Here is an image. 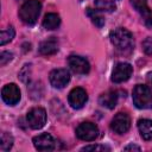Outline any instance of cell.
Returning <instances> with one entry per match:
<instances>
[{
  "label": "cell",
  "instance_id": "obj_26",
  "mask_svg": "<svg viewBox=\"0 0 152 152\" xmlns=\"http://www.w3.org/2000/svg\"><path fill=\"white\" fill-rule=\"evenodd\" d=\"M147 82H148V83L152 86V71L147 74Z\"/></svg>",
  "mask_w": 152,
  "mask_h": 152
},
{
  "label": "cell",
  "instance_id": "obj_12",
  "mask_svg": "<svg viewBox=\"0 0 152 152\" xmlns=\"http://www.w3.org/2000/svg\"><path fill=\"white\" fill-rule=\"evenodd\" d=\"M32 142L38 151H51L56 146V141H55L53 137L49 133H42V134L34 137Z\"/></svg>",
  "mask_w": 152,
  "mask_h": 152
},
{
  "label": "cell",
  "instance_id": "obj_23",
  "mask_svg": "<svg viewBox=\"0 0 152 152\" xmlns=\"http://www.w3.org/2000/svg\"><path fill=\"white\" fill-rule=\"evenodd\" d=\"M142 50L147 55H152V37H147L142 42Z\"/></svg>",
  "mask_w": 152,
  "mask_h": 152
},
{
  "label": "cell",
  "instance_id": "obj_9",
  "mask_svg": "<svg viewBox=\"0 0 152 152\" xmlns=\"http://www.w3.org/2000/svg\"><path fill=\"white\" fill-rule=\"evenodd\" d=\"M68 64H69V68L71 69V71H74L75 74H78V75H86L90 70L89 62L84 57H81V56L71 55L68 58Z\"/></svg>",
  "mask_w": 152,
  "mask_h": 152
},
{
  "label": "cell",
  "instance_id": "obj_19",
  "mask_svg": "<svg viewBox=\"0 0 152 152\" xmlns=\"http://www.w3.org/2000/svg\"><path fill=\"white\" fill-rule=\"evenodd\" d=\"M95 5L96 8L102 12H113L116 8L114 0H95Z\"/></svg>",
  "mask_w": 152,
  "mask_h": 152
},
{
  "label": "cell",
  "instance_id": "obj_17",
  "mask_svg": "<svg viewBox=\"0 0 152 152\" xmlns=\"http://www.w3.org/2000/svg\"><path fill=\"white\" fill-rule=\"evenodd\" d=\"M59 24H61V18L57 13H48L43 19V26L46 30H55L59 26Z\"/></svg>",
  "mask_w": 152,
  "mask_h": 152
},
{
  "label": "cell",
  "instance_id": "obj_18",
  "mask_svg": "<svg viewBox=\"0 0 152 152\" xmlns=\"http://www.w3.org/2000/svg\"><path fill=\"white\" fill-rule=\"evenodd\" d=\"M87 15L91 19V21H93V24L96 26V27H99V28H101L103 25H104V18L100 14V11L96 8V10H93V8H87Z\"/></svg>",
  "mask_w": 152,
  "mask_h": 152
},
{
  "label": "cell",
  "instance_id": "obj_22",
  "mask_svg": "<svg viewBox=\"0 0 152 152\" xmlns=\"http://www.w3.org/2000/svg\"><path fill=\"white\" fill-rule=\"evenodd\" d=\"M81 151H109V147L108 146H104V145H88V146H84L82 147Z\"/></svg>",
  "mask_w": 152,
  "mask_h": 152
},
{
  "label": "cell",
  "instance_id": "obj_20",
  "mask_svg": "<svg viewBox=\"0 0 152 152\" xmlns=\"http://www.w3.org/2000/svg\"><path fill=\"white\" fill-rule=\"evenodd\" d=\"M0 148L1 151L6 152V151H10L13 146V137L7 133V132H2L1 133V139H0Z\"/></svg>",
  "mask_w": 152,
  "mask_h": 152
},
{
  "label": "cell",
  "instance_id": "obj_4",
  "mask_svg": "<svg viewBox=\"0 0 152 152\" xmlns=\"http://www.w3.org/2000/svg\"><path fill=\"white\" fill-rule=\"evenodd\" d=\"M26 121L28 126L33 129L42 128L46 122V112L42 107H34L30 109L26 114Z\"/></svg>",
  "mask_w": 152,
  "mask_h": 152
},
{
  "label": "cell",
  "instance_id": "obj_24",
  "mask_svg": "<svg viewBox=\"0 0 152 152\" xmlns=\"http://www.w3.org/2000/svg\"><path fill=\"white\" fill-rule=\"evenodd\" d=\"M12 57H13V55H12L11 52H8V51L1 52V53H0V65L2 66V65H5V64H7V63L12 59Z\"/></svg>",
  "mask_w": 152,
  "mask_h": 152
},
{
  "label": "cell",
  "instance_id": "obj_2",
  "mask_svg": "<svg viewBox=\"0 0 152 152\" xmlns=\"http://www.w3.org/2000/svg\"><path fill=\"white\" fill-rule=\"evenodd\" d=\"M42 10L39 0H26L19 8V18L26 25L36 24Z\"/></svg>",
  "mask_w": 152,
  "mask_h": 152
},
{
  "label": "cell",
  "instance_id": "obj_1",
  "mask_svg": "<svg viewBox=\"0 0 152 152\" xmlns=\"http://www.w3.org/2000/svg\"><path fill=\"white\" fill-rule=\"evenodd\" d=\"M109 38L112 44L121 52H129L134 48L133 34L124 27H118L113 30L109 34Z\"/></svg>",
  "mask_w": 152,
  "mask_h": 152
},
{
  "label": "cell",
  "instance_id": "obj_13",
  "mask_svg": "<svg viewBox=\"0 0 152 152\" xmlns=\"http://www.w3.org/2000/svg\"><path fill=\"white\" fill-rule=\"evenodd\" d=\"M134 8L139 12L144 24L147 27H152V11L147 6V0H131Z\"/></svg>",
  "mask_w": 152,
  "mask_h": 152
},
{
  "label": "cell",
  "instance_id": "obj_14",
  "mask_svg": "<svg viewBox=\"0 0 152 152\" xmlns=\"http://www.w3.org/2000/svg\"><path fill=\"white\" fill-rule=\"evenodd\" d=\"M57 50H58V42L55 37H50V38L43 40L39 45V52L45 56L53 55L57 52Z\"/></svg>",
  "mask_w": 152,
  "mask_h": 152
},
{
  "label": "cell",
  "instance_id": "obj_6",
  "mask_svg": "<svg viewBox=\"0 0 152 152\" xmlns=\"http://www.w3.org/2000/svg\"><path fill=\"white\" fill-rule=\"evenodd\" d=\"M132 72H133V68L129 63H125V62L118 63L113 69L112 81L114 83H122L131 77Z\"/></svg>",
  "mask_w": 152,
  "mask_h": 152
},
{
  "label": "cell",
  "instance_id": "obj_15",
  "mask_svg": "<svg viewBox=\"0 0 152 152\" xmlns=\"http://www.w3.org/2000/svg\"><path fill=\"white\" fill-rule=\"evenodd\" d=\"M99 102L101 106L108 108V109H113L116 103H118V94L116 91H107V93H103L100 97H99Z\"/></svg>",
  "mask_w": 152,
  "mask_h": 152
},
{
  "label": "cell",
  "instance_id": "obj_11",
  "mask_svg": "<svg viewBox=\"0 0 152 152\" xmlns=\"http://www.w3.org/2000/svg\"><path fill=\"white\" fill-rule=\"evenodd\" d=\"M68 101H69V104L74 108V109H80L82 108L86 102L88 101V95H87V91L83 89V88H74L70 93H69V96H68Z\"/></svg>",
  "mask_w": 152,
  "mask_h": 152
},
{
  "label": "cell",
  "instance_id": "obj_16",
  "mask_svg": "<svg viewBox=\"0 0 152 152\" xmlns=\"http://www.w3.org/2000/svg\"><path fill=\"white\" fill-rule=\"evenodd\" d=\"M138 129L144 140L152 139V121L148 119H140L138 121Z\"/></svg>",
  "mask_w": 152,
  "mask_h": 152
},
{
  "label": "cell",
  "instance_id": "obj_7",
  "mask_svg": "<svg viewBox=\"0 0 152 152\" xmlns=\"http://www.w3.org/2000/svg\"><path fill=\"white\" fill-rule=\"evenodd\" d=\"M131 127V118L128 116L127 113H118L110 122V128L118 134H124L126 133Z\"/></svg>",
  "mask_w": 152,
  "mask_h": 152
},
{
  "label": "cell",
  "instance_id": "obj_21",
  "mask_svg": "<svg viewBox=\"0 0 152 152\" xmlns=\"http://www.w3.org/2000/svg\"><path fill=\"white\" fill-rule=\"evenodd\" d=\"M14 34H15V31L12 26L4 28L0 33V45H5V44L10 43L14 38Z\"/></svg>",
  "mask_w": 152,
  "mask_h": 152
},
{
  "label": "cell",
  "instance_id": "obj_3",
  "mask_svg": "<svg viewBox=\"0 0 152 152\" xmlns=\"http://www.w3.org/2000/svg\"><path fill=\"white\" fill-rule=\"evenodd\" d=\"M132 99L137 108L140 109L152 108V90L148 86L137 84L133 89Z\"/></svg>",
  "mask_w": 152,
  "mask_h": 152
},
{
  "label": "cell",
  "instance_id": "obj_5",
  "mask_svg": "<svg viewBox=\"0 0 152 152\" xmlns=\"http://www.w3.org/2000/svg\"><path fill=\"white\" fill-rule=\"evenodd\" d=\"M97 135H99V128L93 122H89V121L82 122L76 128V137L83 141L95 140Z\"/></svg>",
  "mask_w": 152,
  "mask_h": 152
},
{
  "label": "cell",
  "instance_id": "obj_10",
  "mask_svg": "<svg viewBox=\"0 0 152 152\" xmlns=\"http://www.w3.org/2000/svg\"><path fill=\"white\" fill-rule=\"evenodd\" d=\"M49 80L53 88L61 89V88H64L69 83L70 74L66 69H55L50 72Z\"/></svg>",
  "mask_w": 152,
  "mask_h": 152
},
{
  "label": "cell",
  "instance_id": "obj_8",
  "mask_svg": "<svg viewBox=\"0 0 152 152\" xmlns=\"http://www.w3.org/2000/svg\"><path fill=\"white\" fill-rule=\"evenodd\" d=\"M1 97L4 100L5 103L10 104V106H14L20 101V89L18 88L17 84L14 83H8L6 84L2 90H1Z\"/></svg>",
  "mask_w": 152,
  "mask_h": 152
},
{
  "label": "cell",
  "instance_id": "obj_25",
  "mask_svg": "<svg viewBox=\"0 0 152 152\" xmlns=\"http://www.w3.org/2000/svg\"><path fill=\"white\" fill-rule=\"evenodd\" d=\"M133 150H135V151H140V147L137 146V145H133V144H129V145H127V146L124 147V151H133Z\"/></svg>",
  "mask_w": 152,
  "mask_h": 152
}]
</instances>
